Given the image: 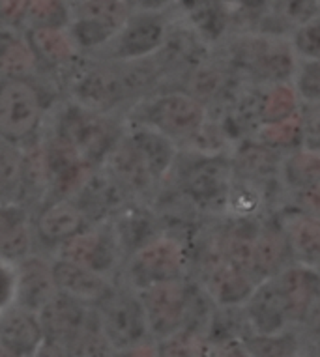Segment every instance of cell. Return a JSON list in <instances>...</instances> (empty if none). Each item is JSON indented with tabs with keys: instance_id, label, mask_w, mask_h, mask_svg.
Returning <instances> with one entry per match:
<instances>
[{
	"instance_id": "obj_35",
	"label": "cell",
	"mask_w": 320,
	"mask_h": 357,
	"mask_svg": "<svg viewBox=\"0 0 320 357\" xmlns=\"http://www.w3.org/2000/svg\"><path fill=\"white\" fill-rule=\"evenodd\" d=\"M292 84L303 103L320 105V60H302L298 64Z\"/></svg>"
},
{
	"instance_id": "obj_21",
	"label": "cell",
	"mask_w": 320,
	"mask_h": 357,
	"mask_svg": "<svg viewBox=\"0 0 320 357\" xmlns=\"http://www.w3.org/2000/svg\"><path fill=\"white\" fill-rule=\"evenodd\" d=\"M17 264V298L15 305L29 310H38L51 301L59 290L52 277L51 260L38 255H29Z\"/></svg>"
},
{
	"instance_id": "obj_6",
	"label": "cell",
	"mask_w": 320,
	"mask_h": 357,
	"mask_svg": "<svg viewBox=\"0 0 320 357\" xmlns=\"http://www.w3.org/2000/svg\"><path fill=\"white\" fill-rule=\"evenodd\" d=\"M187 255L180 241L159 236L140 243L126 260V277L131 290L139 292L156 282L184 279Z\"/></svg>"
},
{
	"instance_id": "obj_32",
	"label": "cell",
	"mask_w": 320,
	"mask_h": 357,
	"mask_svg": "<svg viewBox=\"0 0 320 357\" xmlns=\"http://www.w3.org/2000/svg\"><path fill=\"white\" fill-rule=\"evenodd\" d=\"M70 0H30L27 26H68Z\"/></svg>"
},
{
	"instance_id": "obj_10",
	"label": "cell",
	"mask_w": 320,
	"mask_h": 357,
	"mask_svg": "<svg viewBox=\"0 0 320 357\" xmlns=\"http://www.w3.org/2000/svg\"><path fill=\"white\" fill-rule=\"evenodd\" d=\"M152 337L163 340L184 329L189 317V288L184 279L156 282L137 292Z\"/></svg>"
},
{
	"instance_id": "obj_42",
	"label": "cell",
	"mask_w": 320,
	"mask_h": 357,
	"mask_svg": "<svg viewBox=\"0 0 320 357\" xmlns=\"http://www.w3.org/2000/svg\"><path fill=\"white\" fill-rule=\"evenodd\" d=\"M0 354H2V351H0Z\"/></svg>"
},
{
	"instance_id": "obj_2",
	"label": "cell",
	"mask_w": 320,
	"mask_h": 357,
	"mask_svg": "<svg viewBox=\"0 0 320 357\" xmlns=\"http://www.w3.org/2000/svg\"><path fill=\"white\" fill-rule=\"evenodd\" d=\"M52 135L60 137L81 153L90 167H103L124 133V123L112 112H101L68 100L54 111Z\"/></svg>"
},
{
	"instance_id": "obj_1",
	"label": "cell",
	"mask_w": 320,
	"mask_h": 357,
	"mask_svg": "<svg viewBox=\"0 0 320 357\" xmlns=\"http://www.w3.org/2000/svg\"><path fill=\"white\" fill-rule=\"evenodd\" d=\"M178 158V144L156 129L137 122L124 123L117 148L103 169L128 197H143L169 176Z\"/></svg>"
},
{
	"instance_id": "obj_4",
	"label": "cell",
	"mask_w": 320,
	"mask_h": 357,
	"mask_svg": "<svg viewBox=\"0 0 320 357\" xmlns=\"http://www.w3.org/2000/svg\"><path fill=\"white\" fill-rule=\"evenodd\" d=\"M47 103L34 77H0V141L27 146L40 137Z\"/></svg>"
},
{
	"instance_id": "obj_37",
	"label": "cell",
	"mask_w": 320,
	"mask_h": 357,
	"mask_svg": "<svg viewBox=\"0 0 320 357\" xmlns=\"http://www.w3.org/2000/svg\"><path fill=\"white\" fill-rule=\"evenodd\" d=\"M300 118H302L303 146L320 150V105L303 103V107H300Z\"/></svg>"
},
{
	"instance_id": "obj_24",
	"label": "cell",
	"mask_w": 320,
	"mask_h": 357,
	"mask_svg": "<svg viewBox=\"0 0 320 357\" xmlns=\"http://www.w3.org/2000/svg\"><path fill=\"white\" fill-rule=\"evenodd\" d=\"M292 260L291 247L283 229L261 227L255 240L253 257V277L256 281L275 277Z\"/></svg>"
},
{
	"instance_id": "obj_12",
	"label": "cell",
	"mask_w": 320,
	"mask_h": 357,
	"mask_svg": "<svg viewBox=\"0 0 320 357\" xmlns=\"http://www.w3.org/2000/svg\"><path fill=\"white\" fill-rule=\"evenodd\" d=\"M41 148L49 180V199H71L90 176L94 167L82 159L75 148H71L60 137L52 135L51 131L41 137Z\"/></svg>"
},
{
	"instance_id": "obj_40",
	"label": "cell",
	"mask_w": 320,
	"mask_h": 357,
	"mask_svg": "<svg viewBox=\"0 0 320 357\" xmlns=\"http://www.w3.org/2000/svg\"><path fill=\"white\" fill-rule=\"evenodd\" d=\"M131 12H165L176 0H124Z\"/></svg>"
},
{
	"instance_id": "obj_31",
	"label": "cell",
	"mask_w": 320,
	"mask_h": 357,
	"mask_svg": "<svg viewBox=\"0 0 320 357\" xmlns=\"http://www.w3.org/2000/svg\"><path fill=\"white\" fill-rule=\"evenodd\" d=\"M256 141L264 146L272 148L275 152H291L303 146L302 135V118L300 112L294 116L281 120L275 123H264L256 129Z\"/></svg>"
},
{
	"instance_id": "obj_23",
	"label": "cell",
	"mask_w": 320,
	"mask_h": 357,
	"mask_svg": "<svg viewBox=\"0 0 320 357\" xmlns=\"http://www.w3.org/2000/svg\"><path fill=\"white\" fill-rule=\"evenodd\" d=\"M292 260L320 270V217L294 211L283 222Z\"/></svg>"
},
{
	"instance_id": "obj_16",
	"label": "cell",
	"mask_w": 320,
	"mask_h": 357,
	"mask_svg": "<svg viewBox=\"0 0 320 357\" xmlns=\"http://www.w3.org/2000/svg\"><path fill=\"white\" fill-rule=\"evenodd\" d=\"M245 317L255 333L275 335L289 331L294 326L275 277L262 279L244 303Z\"/></svg>"
},
{
	"instance_id": "obj_36",
	"label": "cell",
	"mask_w": 320,
	"mask_h": 357,
	"mask_svg": "<svg viewBox=\"0 0 320 357\" xmlns=\"http://www.w3.org/2000/svg\"><path fill=\"white\" fill-rule=\"evenodd\" d=\"M17 298V264L0 258V314L12 309Z\"/></svg>"
},
{
	"instance_id": "obj_33",
	"label": "cell",
	"mask_w": 320,
	"mask_h": 357,
	"mask_svg": "<svg viewBox=\"0 0 320 357\" xmlns=\"http://www.w3.org/2000/svg\"><path fill=\"white\" fill-rule=\"evenodd\" d=\"M266 4L277 21L292 26L320 15V0H266Z\"/></svg>"
},
{
	"instance_id": "obj_9",
	"label": "cell",
	"mask_w": 320,
	"mask_h": 357,
	"mask_svg": "<svg viewBox=\"0 0 320 357\" xmlns=\"http://www.w3.org/2000/svg\"><path fill=\"white\" fill-rule=\"evenodd\" d=\"M98 309L105 339L115 351L140 348L146 337H150L143 303L131 288L124 292L117 288Z\"/></svg>"
},
{
	"instance_id": "obj_22",
	"label": "cell",
	"mask_w": 320,
	"mask_h": 357,
	"mask_svg": "<svg viewBox=\"0 0 320 357\" xmlns=\"http://www.w3.org/2000/svg\"><path fill=\"white\" fill-rule=\"evenodd\" d=\"M256 282L259 281L255 277L238 270L236 266L228 264L221 257L219 262L210 268L208 275H206V290H208L210 298L219 307L231 309V307H238L247 301Z\"/></svg>"
},
{
	"instance_id": "obj_39",
	"label": "cell",
	"mask_w": 320,
	"mask_h": 357,
	"mask_svg": "<svg viewBox=\"0 0 320 357\" xmlns=\"http://www.w3.org/2000/svg\"><path fill=\"white\" fill-rule=\"evenodd\" d=\"M296 211L307 213V215L320 217V183L309 185V188L292 191Z\"/></svg>"
},
{
	"instance_id": "obj_29",
	"label": "cell",
	"mask_w": 320,
	"mask_h": 357,
	"mask_svg": "<svg viewBox=\"0 0 320 357\" xmlns=\"http://www.w3.org/2000/svg\"><path fill=\"white\" fill-rule=\"evenodd\" d=\"M0 204H23V148L0 141Z\"/></svg>"
},
{
	"instance_id": "obj_18",
	"label": "cell",
	"mask_w": 320,
	"mask_h": 357,
	"mask_svg": "<svg viewBox=\"0 0 320 357\" xmlns=\"http://www.w3.org/2000/svg\"><path fill=\"white\" fill-rule=\"evenodd\" d=\"M24 38L38 64L47 70H70L82 54L66 26H27Z\"/></svg>"
},
{
	"instance_id": "obj_11",
	"label": "cell",
	"mask_w": 320,
	"mask_h": 357,
	"mask_svg": "<svg viewBox=\"0 0 320 357\" xmlns=\"http://www.w3.org/2000/svg\"><path fill=\"white\" fill-rule=\"evenodd\" d=\"M240 62L262 84L291 82L298 68V56L291 41L286 43L272 36L245 38L240 43Z\"/></svg>"
},
{
	"instance_id": "obj_19",
	"label": "cell",
	"mask_w": 320,
	"mask_h": 357,
	"mask_svg": "<svg viewBox=\"0 0 320 357\" xmlns=\"http://www.w3.org/2000/svg\"><path fill=\"white\" fill-rule=\"evenodd\" d=\"M275 281L283 292L292 322L303 324L309 309L320 298V270L294 262L283 268Z\"/></svg>"
},
{
	"instance_id": "obj_15",
	"label": "cell",
	"mask_w": 320,
	"mask_h": 357,
	"mask_svg": "<svg viewBox=\"0 0 320 357\" xmlns=\"http://www.w3.org/2000/svg\"><path fill=\"white\" fill-rule=\"evenodd\" d=\"M94 225L73 199H49L40 206L34 215L36 240L57 249L64 241Z\"/></svg>"
},
{
	"instance_id": "obj_3",
	"label": "cell",
	"mask_w": 320,
	"mask_h": 357,
	"mask_svg": "<svg viewBox=\"0 0 320 357\" xmlns=\"http://www.w3.org/2000/svg\"><path fill=\"white\" fill-rule=\"evenodd\" d=\"M129 122L156 129L178 144L191 141L203 131L206 126V105L184 90L156 92L129 109Z\"/></svg>"
},
{
	"instance_id": "obj_17",
	"label": "cell",
	"mask_w": 320,
	"mask_h": 357,
	"mask_svg": "<svg viewBox=\"0 0 320 357\" xmlns=\"http://www.w3.org/2000/svg\"><path fill=\"white\" fill-rule=\"evenodd\" d=\"M45 346V333L38 312L13 305L0 314V351L6 356H38Z\"/></svg>"
},
{
	"instance_id": "obj_25",
	"label": "cell",
	"mask_w": 320,
	"mask_h": 357,
	"mask_svg": "<svg viewBox=\"0 0 320 357\" xmlns=\"http://www.w3.org/2000/svg\"><path fill=\"white\" fill-rule=\"evenodd\" d=\"M233 169L234 174L242 176V182L256 185L279 178L281 158L275 150L264 146L262 142H245L238 150Z\"/></svg>"
},
{
	"instance_id": "obj_41",
	"label": "cell",
	"mask_w": 320,
	"mask_h": 357,
	"mask_svg": "<svg viewBox=\"0 0 320 357\" xmlns=\"http://www.w3.org/2000/svg\"><path fill=\"white\" fill-rule=\"evenodd\" d=\"M303 324L307 326V329L313 335V339L320 337V298L314 301V305L309 309L307 317L303 320Z\"/></svg>"
},
{
	"instance_id": "obj_28",
	"label": "cell",
	"mask_w": 320,
	"mask_h": 357,
	"mask_svg": "<svg viewBox=\"0 0 320 357\" xmlns=\"http://www.w3.org/2000/svg\"><path fill=\"white\" fill-rule=\"evenodd\" d=\"M281 182L289 191L320 183V150L300 146L281 159Z\"/></svg>"
},
{
	"instance_id": "obj_30",
	"label": "cell",
	"mask_w": 320,
	"mask_h": 357,
	"mask_svg": "<svg viewBox=\"0 0 320 357\" xmlns=\"http://www.w3.org/2000/svg\"><path fill=\"white\" fill-rule=\"evenodd\" d=\"M261 227H251L247 219H242V227H233L223 238L221 257L228 264L236 266L253 277V257H255V240Z\"/></svg>"
},
{
	"instance_id": "obj_38",
	"label": "cell",
	"mask_w": 320,
	"mask_h": 357,
	"mask_svg": "<svg viewBox=\"0 0 320 357\" xmlns=\"http://www.w3.org/2000/svg\"><path fill=\"white\" fill-rule=\"evenodd\" d=\"M30 0H0V24L19 29L27 21Z\"/></svg>"
},
{
	"instance_id": "obj_13",
	"label": "cell",
	"mask_w": 320,
	"mask_h": 357,
	"mask_svg": "<svg viewBox=\"0 0 320 357\" xmlns=\"http://www.w3.org/2000/svg\"><path fill=\"white\" fill-rule=\"evenodd\" d=\"M184 193L203 210H219L228 204L234 185L233 165L219 158H203L184 176Z\"/></svg>"
},
{
	"instance_id": "obj_20",
	"label": "cell",
	"mask_w": 320,
	"mask_h": 357,
	"mask_svg": "<svg viewBox=\"0 0 320 357\" xmlns=\"http://www.w3.org/2000/svg\"><path fill=\"white\" fill-rule=\"evenodd\" d=\"M34 213L24 204H0V258L19 262L34 252Z\"/></svg>"
},
{
	"instance_id": "obj_26",
	"label": "cell",
	"mask_w": 320,
	"mask_h": 357,
	"mask_svg": "<svg viewBox=\"0 0 320 357\" xmlns=\"http://www.w3.org/2000/svg\"><path fill=\"white\" fill-rule=\"evenodd\" d=\"M38 68L24 32L0 24V77H34Z\"/></svg>"
},
{
	"instance_id": "obj_7",
	"label": "cell",
	"mask_w": 320,
	"mask_h": 357,
	"mask_svg": "<svg viewBox=\"0 0 320 357\" xmlns=\"http://www.w3.org/2000/svg\"><path fill=\"white\" fill-rule=\"evenodd\" d=\"M165 12H131L115 38L92 54L103 60H140L156 54L169 34Z\"/></svg>"
},
{
	"instance_id": "obj_5",
	"label": "cell",
	"mask_w": 320,
	"mask_h": 357,
	"mask_svg": "<svg viewBox=\"0 0 320 357\" xmlns=\"http://www.w3.org/2000/svg\"><path fill=\"white\" fill-rule=\"evenodd\" d=\"M68 32L81 53L96 54L120 32L131 10L124 0H70Z\"/></svg>"
},
{
	"instance_id": "obj_8",
	"label": "cell",
	"mask_w": 320,
	"mask_h": 357,
	"mask_svg": "<svg viewBox=\"0 0 320 357\" xmlns=\"http://www.w3.org/2000/svg\"><path fill=\"white\" fill-rule=\"evenodd\" d=\"M122 240L111 219L94 222L54 249V257L111 275L122 260Z\"/></svg>"
},
{
	"instance_id": "obj_27",
	"label": "cell",
	"mask_w": 320,
	"mask_h": 357,
	"mask_svg": "<svg viewBox=\"0 0 320 357\" xmlns=\"http://www.w3.org/2000/svg\"><path fill=\"white\" fill-rule=\"evenodd\" d=\"M302 100L291 82L266 84L256 98V123H275L300 112Z\"/></svg>"
},
{
	"instance_id": "obj_34",
	"label": "cell",
	"mask_w": 320,
	"mask_h": 357,
	"mask_svg": "<svg viewBox=\"0 0 320 357\" xmlns=\"http://www.w3.org/2000/svg\"><path fill=\"white\" fill-rule=\"evenodd\" d=\"M292 51L302 60H320V15L294 26Z\"/></svg>"
},
{
	"instance_id": "obj_14",
	"label": "cell",
	"mask_w": 320,
	"mask_h": 357,
	"mask_svg": "<svg viewBox=\"0 0 320 357\" xmlns=\"http://www.w3.org/2000/svg\"><path fill=\"white\" fill-rule=\"evenodd\" d=\"M51 270L57 290L60 294L70 296L81 303L92 305V307L103 305L117 290L111 275H105L101 271L71 262V260L54 257L51 260Z\"/></svg>"
}]
</instances>
